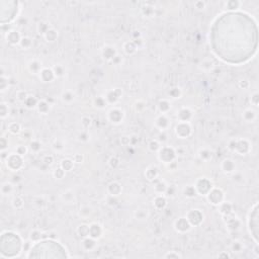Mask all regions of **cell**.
<instances>
[{"label": "cell", "mask_w": 259, "mask_h": 259, "mask_svg": "<svg viewBox=\"0 0 259 259\" xmlns=\"http://www.w3.org/2000/svg\"><path fill=\"white\" fill-rule=\"evenodd\" d=\"M7 146H8V141L6 140L4 137H2L1 140H0V148H1V151H5Z\"/></svg>", "instance_id": "ee69618b"}, {"label": "cell", "mask_w": 259, "mask_h": 259, "mask_svg": "<svg viewBox=\"0 0 259 259\" xmlns=\"http://www.w3.org/2000/svg\"><path fill=\"white\" fill-rule=\"evenodd\" d=\"M6 42L9 43L10 45H17L21 43V34L17 32V31H10V32H7V34H6Z\"/></svg>", "instance_id": "ba28073f"}, {"label": "cell", "mask_w": 259, "mask_h": 259, "mask_svg": "<svg viewBox=\"0 0 259 259\" xmlns=\"http://www.w3.org/2000/svg\"><path fill=\"white\" fill-rule=\"evenodd\" d=\"M157 125H158V127L159 128H161V129H166L168 127V125H169V121H168V118L165 117V115H160L158 118H157Z\"/></svg>", "instance_id": "ffe728a7"}, {"label": "cell", "mask_w": 259, "mask_h": 259, "mask_svg": "<svg viewBox=\"0 0 259 259\" xmlns=\"http://www.w3.org/2000/svg\"><path fill=\"white\" fill-rule=\"evenodd\" d=\"M28 67H29V70L32 73H38L39 71V69H41V64H39L38 61H32L29 63Z\"/></svg>", "instance_id": "f546056e"}, {"label": "cell", "mask_w": 259, "mask_h": 259, "mask_svg": "<svg viewBox=\"0 0 259 259\" xmlns=\"http://www.w3.org/2000/svg\"><path fill=\"white\" fill-rule=\"evenodd\" d=\"M109 164H111V167H117L118 165V160L117 157H111V160H109Z\"/></svg>", "instance_id": "681fc988"}, {"label": "cell", "mask_w": 259, "mask_h": 259, "mask_svg": "<svg viewBox=\"0 0 259 259\" xmlns=\"http://www.w3.org/2000/svg\"><path fill=\"white\" fill-rule=\"evenodd\" d=\"M26 151H28V149H26L25 146H18V147L16 148V153L19 154L21 156L24 155L26 153Z\"/></svg>", "instance_id": "bcb514c9"}, {"label": "cell", "mask_w": 259, "mask_h": 259, "mask_svg": "<svg viewBox=\"0 0 259 259\" xmlns=\"http://www.w3.org/2000/svg\"><path fill=\"white\" fill-rule=\"evenodd\" d=\"M101 234H102V229L98 224L94 223L89 226V237L96 239L100 237Z\"/></svg>", "instance_id": "8fae6325"}, {"label": "cell", "mask_w": 259, "mask_h": 259, "mask_svg": "<svg viewBox=\"0 0 259 259\" xmlns=\"http://www.w3.org/2000/svg\"><path fill=\"white\" fill-rule=\"evenodd\" d=\"M7 129H8V131L10 132L11 134H13V135L18 134V133L21 132V125L17 124V122H10V124L8 125Z\"/></svg>", "instance_id": "7402d4cb"}, {"label": "cell", "mask_w": 259, "mask_h": 259, "mask_svg": "<svg viewBox=\"0 0 259 259\" xmlns=\"http://www.w3.org/2000/svg\"><path fill=\"white\" fill-rule=\"evenodd\" d=\"M12 205L14 208H22V205H24V201L21 200V197H14V200L12 201Z\"/></svg>", "instance_id": "d6a6232c"}, {"label": "cell", "mask_w": 259, "mask_h": 259, "mask_svg": "<svg viewBox=\"0 0 259 259\" xmlns=\"http://www.w3.org/2000/svg\"><path fill=\"white\" fill-rule=\"evenodd\" d=\"M149 148H150L151 151H157L160 149V146H159L157 141H151L150 144H149Z\"/></svg>", "instance_id": "b9f144b4"}, {"label": "cell", "mask_w": 259, "mask_h": 259, "mask_svg": "<svg viewBox=\"0 0 259 259\" xmlns=\"http://www.w3.org/2000/svg\"><path fill=\"white\" fill-rule=\"evenodd\" d=\"M181 256L178 253H174V252H171V253H168L165 255V258H180Z\"/></svg>", "instance_id": "f907efd6"}, {"label": "cell", "mask_w": 259, "mask_h": 259, "mask_svg": "<svg viewBox=\"0 0 259 259\" xmlns=\"http://www.w3.org/2000/svg\"><path fill=\"white\" fill-rule=\"evenodd\" d=\"M201 158H204V159H207V158H210L212 157V153L210 151H208V150H202L201 151Z\"/></svg>", "instance_id": "c3c4849f"}, {"label": "cell", "mask_w": 259, "mask_h": 259, "mask_svg": "<svg viewBox=\"0 0 259 259\" xmlns=\"http://www.w3.org/2000/svg\"><path fill=\"white\" fill-rule=\"evenodd\" d=\"M31 149L32 151H39L41 149V144L36 141H32L31 143Z\"/></svg>", "instance_id": "f6af8a7d"}, {"label": "cell", "mask_w": 259, "mask_h": 259, "mask_svg": "<svg viewBox=\"0 0 259 259\" xmlns=\"http://www.w3.org/2000/svg\"><path fill=\"white\" fill-rule=\"evenodd\" d=\"M178 117H179V118H180L181 122H186L191 117V111H189L188 108H182L179 111Z\"/></svg>", "instance_id": "5bb4252c"}, {"label": "cell", "mask_w": 259, "mask_h": 259, "mask_svg": "<svg viewBox=\"0 0 259 259\" xmlns=\"http://www.w3.org/2000/svg\"><path fill=\"white\" fill-rule=\"evenodd\" d=\"M95 106L96 107H98V108H102V107H104L105 106V103H106V101H105V99L103 97H97L95 99Z\"/></svg>", "instance_id": "d590c367"}, {"label": "cell", "mask_w": 259, "mask_h": 259, "mask_svg": "<svg viewBox=\"0 0 259 259\" xmlns=\"http://www.w3.org/2000/svg\"><path fill=\"white\" fill-rule=\"evenodd\" d=\"M42 238V233L38 230H34L31 232V235H29V239L32 242H38L41 240Z\"/></svg>", "instance_id": "f1b7e54d"}, {"label": "cell", "mask_w": 259, "mask_h": 259, "mask_svg": "<svg viewBox=\"0 0 259 259\" xmlns=\"http://www.w3.org/2000/svg\"><path fill=\"white\" fill-rule=\"evenodd\" d=\"M53 72H54L55 76H57V77H60V76L64 74V70H63V67H61V66H56V67H54Z\"/></svg>", "instance_id": "60d3db41"}, {"label": "cell", "mask_w": 259, "mask_h": 259, "mask_svg": "<svg viewBox=\"0 0 259 259\" xmlns=\"http://www.w3.org/2000/svg\"><path fill=\"white\" fill-rule=\"evenodd\" d=\"M191 133V128L187 122H179L176 127V134L178 137L182 139L187 138Z\"/></svg>", "instance_id": "52a82bcc"}, {"label": "cell", "mask_w": 259, "mask_h": 259, "mask_svg": "<svg viewBox=\"0 0 259 259\" xmlns=\"http://www.w3.org/2000/svg\"><path fill=\"white\" fill-rule=\"evenodd\" d=\"M145 175H146V177L149 179V180H153V179H155L156 177H157L158 169L156 168V167H154V166H152V167L147 169V171H146Z\"/></svg>", "instance_id": "9a60e30c"}, {"label": "cell", "mask_w": 259, "mask_h": 259, "mask_svg": "<svg viewBox=\"0 0 259 259\" xmlns=\"http://www.w3.org/2000/svg\"><path fill=\"white\" fill-rule=\"evenodd\" d=\"M122 111H119V109H117V108H114V109H111V111H109L108 112V118L112 122H114V124H118V122H119L122 119Z\"/></svg>", "instance_id": "30bf717a"}, {"label": "cell", "mask_w": 259, "mask_h": 259, "mask_svg": "<svg viewBox=\"0 0 259 259\" xmlns=\"http://www.w3.org/2000/svg\"><path fill=\"white\" fill-rule=\"evenodd\" d=\"M38 108H39V111L42 112V114H46V112H48V111L50 109V104H48L46 101H39L38 103Z\"/></svg>", "instance_id": "83f0119b"}, {"label": "cell", "mask_w": 259, "mask_h": 259, "mask_svg": "<svg viewBox=\"0 0 259 259\" xmlns=\"http://www.w3.org/2000/svg\"><path fill=\"white\" fill-rule=\"evenodd\" d=\"M24 103L26 104L28 108H32L35 107V106L38 104V102H36V99L35 98V96H32V95H28V98L25 99Z\"/></svg>", "instance_id": "4316f807"}, {"label": "cell", "mask_w": 259, "mask_h": 259, "mask_svg": "<svg viewBox=\"0 0 259 259\" xmlns=\"http://www.w3.org/2000/svg\"><path fill=\"white\" fill-rule=\"evenodd\" d=\"M154 205L158 208V210H161V208H163L166 205L165 197H162V195H159V197H157L155 198V201H154Z\"/></svg>", "instance_id": "ac0fdd59"}, {"label": "cell", "mask_w": 259, "mask_h": 259, "mask_svg": "<svg viewBox=\"0 0 259 259\" xmlns=\"http://www.w3.org/2000/svg\"><path fill=\"white\" fill-rule=\"evenodd\" d=\"M239 4H240V3H239L238 1H229V2L226 3V6H227L229 9H235V8L238 7Z\"/></svg>", "instance_id": "7bdbcfd3"}, {"label": "cell", "mask_w": 259, "mask_h": 259, "mask_svg": "<svg viewBox=\"0 0 259 259\" xmlns=\"http://www.w3.org/2000/svg\"><path fill=\"white\" fill-rule=\"evenodd\" d=\"M8 112H9L8 105L4 103V102H1V104H0V117H1V118L4 119L5 118H7Z\"/></svg>", "instance_id": "d4e9b609"}, {"label": "cell", "mask_w": 259, "mask_h": 259, "mask_svg": "<svg viewBox=\"0 0 259 259\" xmlns=\"http://www.w3.org/2000/svg\"><path fill=\"white\" fill-rule=\"evenodd\" d=\"M175 158V152L172 148H162L159 151V159L165 163H171Z\"/></svg>", "instance_id": "5b68a950"}, {"label": "cell", "mask_w": 259, "mask_h": 259, "mask_svg": "<svg viewBox=\"0 0 259 259\" xmlns=\"http://www.w3.org/2000/svg\"><path fill=\"white\" fill-rule=\"evenodd\" d=\"M126 45L129 46V48L125 47L126 52H127L128 54H133V53L136 51V49H137V48H136V46H135V43H130V42H128V43H126Z\"/></svg>", "instance_id": "8d00e7d4"}, {"label": "cell", "mask_w": 259, "mask_h": 259, "mask_svg": "<svg viewBox=\"0 0 259 259\" xmlns=\"http://www.w3.org/2000/svg\"><path fill=\"white\" fill-rule=\"evenodd\" d=\"M190 224H189V222L187 221L186 218H180L178 219V220L175 222V228H176V230L179 232H186L188 231L189 229H190Z\"/></svg>", "instance_id": "9c48e42d"}, {"label": "cell", "mask_w": 259, "mask_h": 259, "mask_svg": "<svg viewBox=\"0 0 259 259\" xmlns=\"http://www.w3.org/2000/svg\"><path fill=\"white\" fill-rule=\"evenodd\" d=\"M121 94H122V92L119 91L118 89H114V91L109 92L108 95H107V97H106V99H107L108 101H111V102H114V101H117L118 99L119 98Z\"/></svg>", "instance_id": "e0dca14e"}, {"label": "cell", "mask_w": 259, "mask_h": 259, "mask_svg": "<svg viewBox=\"0 0 259 259\" xmlns=\"http://www.w3.org/2000/svg\"><path fill=\"white\" fill-rule=\"evenodd\" d=\"M195 190H197L198 193L201 194H208L210 190L212 189V183L208 179L205 178H201L200 180H197V185L194 186Z\"/></svg>", "instance_id": "277c9868"}, {"label": "cell", "mask_w": 259, "mask_h": 259, "mask_svg": "<svg viewBox=\"0 0 259 259\" xmlns=\"http://www.w3.org/2000/svg\"><path fill=\"white\" fill-rule=\"evenodd\" d=\"M186 219L190 225L197 226L201 223L202 219H204V215L200 212V210H192L187 214Z\"/></svg>", "instance_id": "8992f818"}, {"label": "cell", "mask_w": 259, "mask_h": 259, "mask_svg": "<svg viewBox=\"0 0 259 259\" xmlns=\"http://www.w3.org/2000/svg\"><path fill=\"white\" fill-rule=\"evenodd\" d=\"M39 73H41L42 80L44 81V82H50V81H52L53 79H54L55 74H54V72H53V70H51V69H48V68L43 69V70Z\"/></svg>", "instance_id": "7c38bea8"}, {"label": "cell", "mask_w": 259, "mask_h": 259, "mask_svg": "<svg viewBox=\"0 0 259 259\" xmlns=\"http://www.w3.org/2000/svg\"><path fill=\"white\" fill-rule=\"evenodd\" d=\"M224 193L219 188H212L208 193V198L212 205H220L223 201Z\"/></svg>", "instance_id": "3957f363"}, {"label": "cell", "mask_w": 259, "mask_h": 259, "mask_svg": "<svg viewBox=\"0 0 259 259\" xmlns=\"http://www.w3.org/2000/svg\"><path fill=\"white\" fill-rule=\"evenodd\" d=\"M45 162L49 165H51L53 163V157L52 156H46L45 157Z\"/></svg>", "instance_id": "db71d44e"}, {"label": "cell", "mask_w": 259, "mask_h": 259, "mask_svg": "<svg viewBox=\"0 0 259 259\" xmlns=\"http://www.w3.org/2000/svg\"><path fill=\"white\" fill-rule=\"evenodd\" d=\"M249 229L250 233H252L255 241L257 242V234H258V208L257 205H254L253 211L250 212L249 216Z\"/></svg>", "instance_id": "7a4b0ae2"}, {"label": "cell", "mask_w": 259, "mask_h": 259, "mask_svg": "<svg viewBox=\"0 0 259 259\" xmlns=\"http://www.w3.org/2000/svg\"><path fill=\"white\" fill-rule=\"evenodd\" d=\"M184 193H185L186 197H194L195 193H197V190H195L194 186H187L186 188H185Z\"/></svg>", "instance_id": "e575fe53"}, {"label": "cell", "mask_w": 259, "mask_h": 259, "mask_svg": "<svg viewBox=\"0 0 259 259\" xmlns=\"http://www.w3.org/2000/svg\"><path fill=\"white\" fill-rule=\"evenodd\" d=\"M64 173H65V170L63 168H59V169H57V170L55 171V176L57 177V178H59V179H61L62 177H63V175H64Z\"/></svg>", "instance_id": "7dc6e473"}, {"label": "cell", "mask_w": 259, "mask_h": 259, "mask_svg": "<svg viewBox=\"0 0 259 259\" xmlns=\"http://www.w3.org/2000/svg\"><path fill=\"white\" fill-rule=\"evenodd\" d=\"M222 167H223L225 172H228V173H230V172L233 171V169H234V163H233V161L230 160V159H226V160L223 161Z\"/></svg>", "instance_id": "2e32d148"}, {"label": "cell", "mask_w": 259, "mask_h": 259, "mask_svg": "<svg viewBox=\"0 0 259 259\" xmlns=\"http://www.w3.org/2000/svg\"><path fill=\"white\" fill-rule=\"evenodd\" d=\"M73 167V162L69 159H66V160H63L61 163V168L64 169L65 171H70Z\"/></svg>", "instance_id": "4dcf8cb0"}, {"label": "cell", "mask_w": 259, "mask_h": 259, "mask_svg": "<svg viewBox=\"0 0 259 259\" xmlns=\"http://www.w3.org/2000/svg\"><path fill=\"white\" fill-rule=\"evenodd\" d=\"M82 124L85 126V127H88L91 124V119L89 118H82Z\"/></svg>", "instance_id": "f5cc1de1"}, {"label": "cell", "mask_w": 259, "mask_h": 259, "mask_svg": "<svg viewBox=\"0 0 259 259\" xmlns=\"http://www.w3.org/2000/svg\"><path fill=\"white\" fill-rule=\"evenodd\" d=\"M13 191V185L9 182H5L1 186V192L3 195H8Z\"/></svg>", "instance_id": "d6986e66"}, {"label": "cell", "mask_w": 259, "mask_h": 259, "mask_svg": "<svg viewBox=\"0 0 259 259\" xmlns=\"http://www.w3.org/2000/svg\"><path fill=\"white\" fill-rule=\"evenodd\" d=\"M58 34L55 29H48V32L45 34V38L48 42H54L56 39H57Z\"/></svg>", "instance_id": "44dd1931"}, {"label": "cell", "mask_w": 259, "mask_h": 259, "mask_svg": "<svg viewBox=\"0 0 259 259\" xmlns=\"http://www.w3.org/2000/svg\"><path fill=\"white\" fill-rule=\"evenodd\" d=\"M7 86H8V79H6L5 76L2 75L1 79H0V88H1V91H4Z\"/></svg>", "instance_id": "74e56055"}, {"label": "cell", "mask_w": 259, "mask_h": 259, "mask_svg": "<svg viewBox=\"0 0 259 259\" xmlns=\"http://www.w3.org/2000/svg\"><path fill=\"white\" fill-rule=\"evenodd\" d=\"M103 56L105 59L107 60H111V59H114L115 57V51L114 48H111V47H107L105 48V50L103 51Z\"/></svg>", "instance_id": "cb8c5ba5"}, {"label": "cell", "mask_w": 259, "mask_h": 259, "mask_svg": "<svg viewBox=\"0 0 259 259\" xmlns=\"http://www.w3.org/2000/svg\"><path fill=\"white\" fill-rule=\"evenodd\" d=\"M108 191L111 195H118L119 192L122 191V186L117 182H112V183L109 184Z\"/></svg>", "instance_id": "4fadbf2b"}, {"label": "cell", "mask_w": 259, "mask_h": 259, "mask_svg": "<svg viewBox=\"0 0 259 259\" xmlns=\"http://www.w3.org/2000/svg\"><path fill=\"white\" fill-rule=\"evenodd\" d=\"M83 246L86 250H91L92 248L95 246V241L93 238H85L83 240Z\"/></svg>", "instance_id": "603a6c76"}, {"label": "cell", "mask_w": 259, "mask_h": 259, "mask_svg": "<svg viewBox=\"0 0 259 259\" xmlns=\"http://www.w3.org/2000/svg\"><path fill=\"white\" fill-rule=\"evenodd\" d=\"M77 231H78L79 235L82 236V237H87V236H89V226H87V225L79 226Z\"/></svg>", "instance_id": "484cf974"}, {"label": "cell", "mask_w": 259, "mask_h": 259, "mask_svg": "<svg viewBox=\"0 0 259 259\" xmlns=\"http://www.w3.org/2000/svg\"><path fill=\"white\" fill-rule=\"evenodd\" d=\"M158 106H159V109H160L162 112H166L169 108H170V104H169V102L166 100H161L159 102Z\"/></svg>", "instance_id": "1f68e13d"}, {"label": "cell", "mask_w": 259, "mask_h": 259, "mask_svg": "<svg viewBox=\"0 0 259 259\" xmlns=\"http://www.w3.org/2000/svg\"><path fill=\"white\" fill-rule=\"evenodd\" d=\"M63 99L66 101H71L72 99H73V95H71L69 92H67V93H64L63 94Z\"/></svg>", "instance_id": "816d5d0a"}, {"label": "cell", "mask_w": 259, "mask_h": 259, "mask_svg": "<svg viewBox=\"0 0 259 259\" xmlns=\"http://www.w3.org/2000/svg\"><path fill=\"white\" fill-rule=\"evenodd\" d=\"M155 190L157 192H164L167 190V186H166V184L164 182H159V183L155 186Z\"/></svg>", "instance_id": "f35d334b"}, {"label": "cell", "mask_w": 259, "mask_h": 259, "mask_svg": "<svg viewBox=\"0 0 259 259\" xmlns=\"http://www.w3.org/2000/svg\"><path fill=\"white\" fill-rule=\"evenodd\" d=\"M28 94H26V92L24 91V90H21V91H18L17 93H16V98L18 99L19 101H25V99L28 98Z\"/></svg>", "instance_id": "ab89813d"}, {"label": "cell", "mask_w": 259, "mask_h": 259, "mask_svg": "<svg viewBox=\"0 0 259 259\" xmlns=\"http://www.w3.org/2000/svg\"><path fill=\"white\" fill-rule=\"evenodd\" d=\"M6 166L7 168L10 169L11 171H17L19 168L22 166V157L17 153H12L10 155H7L5 159Z\"/></svg>", "instance_id": "6da1fadb"}, {"label": "cell", "mask_w": 259, "mask_h": 259, "mask_svg": "<svg viewBox=\"0 0 259 259\" xmlns=\"http://www.w3.org/2000/svg\"><path fill=\"white\" fill-rule=\"evenodd\" d=\"M19 45H21L22 48L28 49L32 46V39H29V38H22L21 43H19Z\"/></svg>", "instance_id": "836d02e7"}]
</instances>
